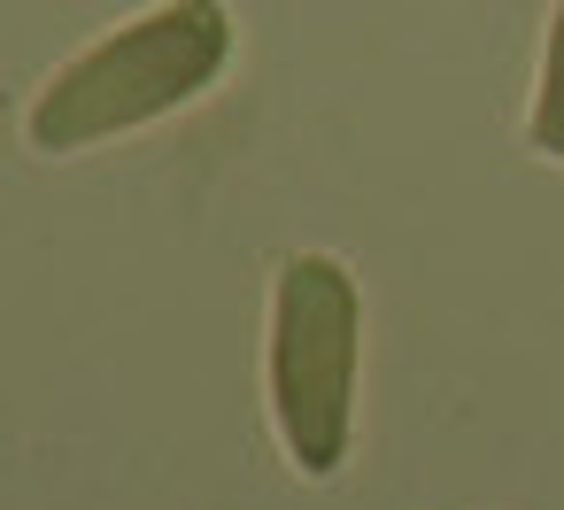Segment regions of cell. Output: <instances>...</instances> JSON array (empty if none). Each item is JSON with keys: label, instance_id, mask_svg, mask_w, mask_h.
<instances>
[{"label": "cell", "instance_id": "6da1fadb", "mask_svg": "<svg viewBox=\"0 0 564 510\" xmlns=\"http://www.w3.org/2000/svg\"><path fill=\"white\" fill-rule=\"evenodd\" d=\"M225 63H232L225 0H155L148 17L117 24L109 40H94L40 86L24 132L40 155H86L101 140L178 117L186 101H202L225 78Z\"/></svg>", "mask_w": 564, "mask_h": 510}, {"label": "cell", "instance_id": "7a4b0ae2", "mask_svg": "<svg viewBox=\"0 0 564 510\" xmlns=\"http://www.w3.org/2000/svg\"><path fill=\"white\" fill-rule=\"evenodd\" d=\"M356 371H364V294L340 256H286L271 286V425L302 479H333L356 441Z\"/></svg>", "mask_w": 564, "mask_h": 510}, {"label": "cell", "instance_id": "3957f363", "mask_svg": "<svg viewBox=\"0 0 564 510\" xmlns=\"http://www.w3.org/2000/svg\"><path fill=\"white\" fill-rule=\"evenodd\" d=\"M525 140H533V155L564 163V0L549 17V40H541V78H533V109H525Z\"/></svg>", "mask_w": 564, "mask_h": 510}]
</instances>
